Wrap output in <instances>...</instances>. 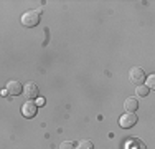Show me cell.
<instances>
[{
    "mask_svg": "<svg viewBox=\"0 0 155 149\" xmlns=\"http://www.w3.org/2000/svg\"><path fill=\"white\" fill-rule=\"evenodd\" d=\"M40 15H41L40 10H30V12L23 13L21 15V25H23V27H28V28L36 27V25L40 23V18H41Z\"/></svg>",
    "mask_w": 155,
    "mask_h": 149,
    "instance_id": "obj_1",
    "label": "cell"
},
{
    "mask_svg": "<svg viewBox=\"0 0 155 149\" xmlns=\"http://www.w3.org/2000/svg\"><path fill=\"white\" fill-rule=\"evenodd\" d=\"M129 80H130V83H134V85L139 86L140 83L145 81V73H143L142 68L134 66V68H130V71H129Z\"/></svg>",
    "mask_w": 155,
    "mask_h": 149,
    "instance_id": "obj_2",
    "label": "cell"
},
{
    "mask_svg": "<svg viewBox=\"0 0 155 149\" xmlns=\"http://www.w3.org/2000/svg\"><path fill=\"white\" fill-rule=\"evenodd\" d=\"M135 123H137V116H135V113H125V114H122V116L119 118V124H120V128H124V129L132 128Z\"/></svg>",
    "mask_w": 155,
    "mask_h": 149,
    "instance_id": "obj_3",
    "label": "cell"
},
{
    "mask_svg": "<svg viewBox=\"0 0 155 149\" xmlns=\"http://www.w3.org/2000/svg\"><path fill=\"white\" fill-rule=\"evenodd\" d=\"M36 108H38V106H36V103L27 101L23 106H21V114H23L25 118H28V119H30V118H35V116H36V111H38Z\"/></svg>",
    "mask_w": 155,
    "mask_h": 149,
    "instance_id": "obj_4",
    "label": "cell"
},
{
    "mask_svg": "<svg viewBox=\"0 0 155 149\" xmlns=\"http://www.w3.org/2000/svg\"><path fill=\"white\" fill-rule=\"evenodd\" d=\"M21 91H23V86H21L20 81H15V80H13V81H8V83H7V93H8V95L18 96Z\"/></svg>",
    "mask_w": 155,
    "mask_h": 149,
    "instance_id": "obj_5",
    "label": "cell"
},
{
    "mask_svg": "<svg viewBox=\"0 0 155 149\" xmlns=\"http://www.w3.org/2000/svg\"><path fill=\"white\" fill-rule=\"evenodd\" d=\"M23 93H25V96H27L28 99L36 98V96H38V86H36V83H33V81L27 83L25 88H23Z\"/></svg>",
    "mask_w": 155,
    "mask_h": 149,
    "instance_id": "obj_6",
    "label": "cell"
},
{
    "mask_svg": "<svg viewBox=\"0 0 155 149\" xmlns=\"http://www.w3.org/2000/svg\"><path fill=\"white\" fill-rule=\"evenodd\" d=\"M139 108V101L132 96H129L124 101V109H127V113H135V109Z\"/></svg>",
    "mask_w": 155,
    "mask_h": 149,
    "instance_id": "obj_7",
    "label": "cell"
},
{
    "mask_svg": "<svg viewBox=\"0 0 155 149\" xmlns=\"http://www.w3.org/2000/svg\"><path fill=\"white\" fill-rule=\"evenodd\" d=\"M76 149H94V144H93V141H89V139H83V141L78 143Z\"/></svg>",
    "mask_w": 155,
    "mask_h": 149,
    "instance_id": "obj_8",
    "label": "cell"
},
{
    "mask_svg": "<svg viewBox=\"0 0 155 149\" xmlns=\"http://www.w3.org/2000/svg\"><path fill=\"white\" fill-rule=\"evenodd\" d=\"M135 95L140 96V98H145V96L149 95V88H147L145 85H139V86L135 88Z\"/></svg>",
    "mask_w": 155,
    "mask_h": 149,
    "instance_id": "obj_9",
    "label": "cell"
},
{
    "mask_svg": "<svg viewBox=\"0 0 155 149\" xmlns=\"http://www.w3.org/2000/svg\"><path fill=\"white\" fill-rule=\"evenodd\" d=\"M60 149H76L74 143H71V141H64V143H61Z\"/></svg>",
    "mask_w": 155,
    "mask_h": 149,
    "instance_id": "obj_10",
    "label": "cell"
},
{
    "mask_svg": "<svg viewBox=\"0 0 155 149\" xmlns=\"http://www.w3.org/2000/svg\"><path fill=\"white\" fill-rule=\"evenodd\" d=\"M145 86L147 88H155V76H153V74H152V76H149V80H147V85H145Z\"/></svg>",
    "mask_w": 155,
    "mask_h": 149,
    "instance_id": "obj_11",
    "label": "cell"
},
{
    "mask_svg": "<svg viewBox=\"0 0 155 149\" xmlns=\"http://www.w3.org/2000/svg\"><path fill=\"white\" fill-rule=\"evenodd\" d=\"M45 104V98H38L36 99V106H43Z\"/></svg>",
    "mask_w": 155,
    "mask_h": 149,
    "instance_id": "obj_12",
    "label": "cell"
}]
</instances>
